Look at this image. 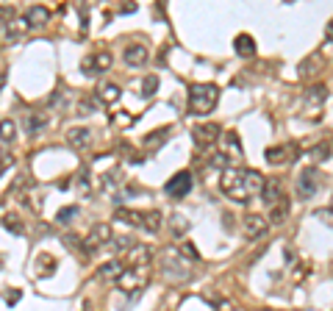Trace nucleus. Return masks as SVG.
Instances as JSON below:
<instances>
[{
    "label": "nucleus",
    "mask_w": 333,
    "mask_h": 311,
    "mask_svg": "<svg viewBox=\"0 0 333 311\" xmlns=\"http://www.w3.org/2000/svg\"><path fill=\"white\" fill-rule=\"evenodd\" d=\"M220 189L228 200L234 203H250L253 198H258L264 189V175L258 170H247V167H234L225 170L220 178Z\"/></svg>",
    "instance_id": "1"
},
{
    "label": "nucleus",
    "mask_w": 333,
    "mask_h": 311,
    "mask_svg": "<svg viewBox=\"0 0 333 311\" xmlns=\"http://www.w3.org/2000/svg\"><path fill=\"white\" fill-rule=\"evenodd\" d=\"M111 67V53L108 50H100V53H92V56H86L81 61V70L86 75H100V72H106Z\"/></svg>",
    "instance_id": "10"
},
{
    "label": "nucleus",
    "mask_w": 333,
    "mask_h": 311,
    "mask_svg": "<svg viewBox=\"0 0 333 311\" xmlns=\"http://www.w3.org/2000/svg\"><path fill=\"white\" fill-rule=\"evenodd\" d=\"M147 278H150L147 267H125V269H122V275L117 278V286H120L128 297H136V295H139V289L147 283Z\"/></svg>",
    "instance_id": "5"
},
{
    "label": "nucleus",
    "mask_w": 333,
    "mask_h": 311,
    "mask_svg": "<svg viewBox=\"0 0 333 311\" xmlns=\"http://www.w3.org/2000/svg\"><path fill=\"white\" fill-rule=\"evenodd\" d=\"M67 145H70L72 150L84 153V150L92 145V131H89V128H70V131H67Z\"/></svg>",
    "instance_id": "15"
},
{
    "label": "nucleus",
    "mask_w": 333,
    "mask_h": 311,
    "mask_svg": "<svg viewBox=\"0 0 333 311\" xmlns=\"http://www.w3.org/2000/svg\"><path fill=\"white\" fill-rule=\"evenodd\" d=\"M3 228H6L8 233H14V236H22V222H20V217H14V214H6V217H3Z\"/></svg>",
    "instance_id": "31"
},
{
    "label": "nucleus",
    "mask_w": 333,
    "mask_h": 311,
    "mask_svg": "<svg viewBox=\"0 0 333 311\" xmlns=\"http://www.w3.org/2000/svg\"><path fill=\"white\" fill-rule=\"evenodd\" d=\"M122 58H125L128 67H144L150 58L147 48L144 45H131V48H125V53H122Z\"/></svg>",
    "instance_id": "17"
},
{
    "label": "nucleus",
    "mask_w": 333,
    "mask_h": 311,
    "mask_svg": "<svg viewBox=\"0 0 333 311\" xmlns=\"http://www.w3.org/2000/svg\"><path fill=\"white\" fill-rule=\"evenodd\" d=\"M72 217H78V206H67V208H61V211L56 214V222L58 225H67Z\"/></svg>",
    "instance_id": "33"
},
{
    "label": "nucleus",
    "mask_w": 333,
    "mask_h": 311,
    "mask_svg": "<svg viewBox=\"0 0 333 311\" xmlns=\"http://www.w3.org/2000/svg\"><path fill=\"white\" fill-rule=\"evenodd\" d=\"M286 217H289V200H278L275 206H270V222L272 225H284Z\"/></svg>",
    "instance_id": "22"
},
{
    "label": "nucleus",
    "mask_w": 333,
    "mask_h": 311,
    "mask_svg": "<svg viewBox=\"0 0 333 311\" xmlns=\"http://www.w3.org/2000/svg\"><path fill=\"white\" fill-rule=\"evenodd\" d=\"M325 103H328V86H322V84H314L311 89L303 95V111L308 114V117H317Z\"/></svg>",
    "instance_id": "6"
},
{
    "label": "nucleus",
    "mask_w": 333,
    "mask_h": 311,
    "mask_svg": "<svg viewBox=\"0 0 333 311\" xmlns=\"http://www.w3.org/2000/svg\"><path fill=\"white\" fill-rule=\"evenodd\" d=\"M297 158V145H278L267 150V161L270 164H289Z\"/></svg>",
    "instance_id": "14"
},
{
    "label": "nucleus",
    "mask_w": 333,
    "mask_h": 311,
    "mask_svg": "<svg viewBox=\"0 0 333 311\" xmlns=\"http://www.w3.org/2000/svg\"><path fill=\"white\" fill-rule=\"evenodd\" d=\"M108 242H111V225H103V222H97V225H92V231H89V236L84 239V253H95L97 248H106Z\"/></svg>",
    "instance_id": "8"
},
{
    "label": "nucleus",
    "mask_w": 333,
    "mask_h": 311,
    "mask_svg": "<svg viewBox=\"0 0 333 311\" xmlns=\"http://www.w3.org/2000/svg\"><path fill=\"white\" fill-rule=\"evenodd\" d=\"M97 100L100 103H106V106H114V103L120 100V86L117 84H103L97 89Z\"/></svg>",
    "instance_id": "23"
},
{
    "label": "nucleus",
    "mask_w": 333,
    "mask_h": 311,
    "mask_svg": "<svg viewBox=\"0 0 333 311\" xmlns=\"http://www.w3.org/2000/svg\"><path fill=\"white\" fill-rule=\"evenodd\" d=\"M28 22H25V17H14V20H6L3 25H0V42L3 45H17L22 39V36L28 34Z\"/></svg>",
    "instance_id": "7"
},
{
    "label": "nucleus",
    "mask_w": 333,
    "mask_h": 311,
    "mask_svg": "<svg viewBox=\"0 0 333 311\" xmlns=\"http://www.w3.org/2000/svg\"><path fill=\"white\" fill-rule=\"evenodd\" d=\"M191 136H194V145H197V148H211L214 142H220L222 131H220V125H214V122H203V125H197L191 131Z\"/></svg>",
    "instance_id": "12"
},
{
    "label": "nucleus",
    "mask_w": 333,
    "mask_h": 311,
    "mask_svg": "<svg viewBox=\"0 0 333 311\" xmlns=\"http://www.w3.org/2000/svg\"><path fill=\"white\" fill-rule=\"evenodd\" d=\"M156 89H158V78L156 75H147L142 81V98H153V95H156Z\"/></svg>",
    "instance_id": "32"
},
{
    "label": "nucleus",
    "mask_w": 333,
    "mask_h": 311,
    "mask_svg": "<svg viewBox=\"0 0 333 311\" xmlns=\"http://www.w3.org/2000/svg\"><path fill=\"white\" fill-rule=\"evenodd\" d=\"M48 106H56V108H61L64 106V92H53L48 98Z\"/></svg>",
    "instance_id": "37"
},
{
    "label": "nucleus",
    "mask_w": 333,
    "mask_h": 311,
    "mask_svg": "<svg viewBox=\"0 0 333 311\" xmlns=\"http://www.w3.org/2000/svg\"><path fill=\"white\" fill-rule=\"evenodd\" d=\"M319 186V170L317 167H305L300 170V178H297V195L300 198H311Z\"/></svg>",
    "instance_id": "13"
},
{
    "label": "nucleus",
    "mask_w": 333,
    "mask_h": 311,
    "mask_svg": "<svg viewBox=\"0 0 333 311\" xmlns=\"http://www.w3.org/2000/svg\"><path fill=\"white\" fill-rule=\"evenodd\" d=\"M331 208H333V206H331Z\"/></svg>",
    "instance_id": "42"
},
{
    "label": "nucleus",
    "mask_w": 333,
    "mask_h": 311,
    "mask_svg": "<svg viewBox=\"0 0 333 311\" xmlns=\"http://www.w3.org/2000/svg\"><path fill=\"white\" fill-rule=\"evenodd\" d=\"M150 259H153V253H150L147 245H134V248L125 253V261L128 267H147Z\"/></svg>",
    "instance_id": "16"
},
{
    "label": "nucleus",
    "mask_w": 333,
    "mask_h": 311,
    "mask_svg": "<svg viewBox=\"0 0 333 311\" xmlns=\"http://www.w3.org/2000/svg\"><path fill=\"white\" fill-rule=\"evenodd\" d=\"M75 189H78L81 195H89V192H92V175H89L86 167H81V170L75 172Z\"/></svg>",
    "instance_id": "27"
},
{
    "label": "nucleus",
    "mask_w": 333,
    "mask_h": 311,
    "mask_svg": "<svg viewBox=\"0 0 333 311\" xmlns=\"http://www.w3.org/2000/svg\"><path fill=\"white\" fill-rule=\"evenodd\" d=\"M234 48H236V53H239L241 58H250V56H255V39L250 34H239L234 39Z\"/></svg>",
    "instance_id": "21"
},
{
    "label": "nucleus",
    "mask_w": 333,
    "mask_h": 311,
    "mask_svg": "<svg viewBox=\"0 0 333 311\" xmlns=\"http://www.w3.org/2000/svg\"><path fill=\"white\" fill-rule=\"evenodd\" d=\"M161 225H164V217H161V211H156V208H150V211H142V231H147V233H158L161 231Z\"/></svg>",
    "instance_id": "20"
},
{
    "label": "nucleus",
    "mask_w": 333,
    "mask_h": 311,
    "mask_svg": "<svg viewBox=\"0 0 333 311\" xmlns=\"http://www.w3.org/2000/svg\"><path fill=\"white\" fill-rule=\"evenodd\" d=\"M328 156H331V145H317V148L311 150V158H314V161H325Z\"/></svg>",
    "instance_id": "35"
},
{
    "label": "nucleus",
    "mask_w": 333,
    "mask_h": 311,
    "mask_svg": "<svg viewBox=\"0 0 333 311\" xmlns=\"http://www.w3.org/2000/svg\"><path fill=\"white\" fill-rule=\"evenodd\" d=\"M261 198L267 200L270 206H275L278 200H284V184L278 178H264V189H261Z\"/></svg>",
    "instance_id": "18"
},
{
    "label": "nucleus",
    "mask_w": 333,
    "mask_h": 311,
    "mask_svg": "<svg viewBox=\"0 0 333 311\" xmlns=\"http://www.w3.org/2000/svg\"><path fill=\"white\" fill-rule=\"evenodd\" d=\"M78 108H81V111H84V117H86V114H92V103H89V100H81V103H78Z\"/></svg>",
    "instance_id": "39"
},
{
    "label": "nucleus",
    "mask_w": 333,
    "mask_h": 311,
    "mask_svg": "<svg viewBox=\"0 0 333 311\" xmlns=\"http://www.w3.org/2000/svg\"><path fill=\"white\" fill-rule=\"evenodd\" d=\"M319 64H322V53H311V56L300 64V75H314Z\"/></svg>",
    "instance_id": "30"
},
{
    "label": "nucleus",
    "mask_w": 333,
    "mask_h": 311,
    "mask_svg": "<svg viewBox=\"0 0 333 311\" xmlns=\"http://www.w3.org/2000/svg\"><path fill=\"white\" fill-rule=\"evenodd\" d=\"M164 192H167V195H170V198H186V195H189L191 192V172H175V175L170 178V181H167V184H164Z\"/></svg>",
    "instance_id": "9"
},
{
    "label": "nucleus",
    "mask_w": 333,
    "mask_h": 311,
    "mask_svg": "<svg viewBox=\"0 0 333 311\" xmlns=\"http://www.w3.org/2000/svg\"><path fill=\"white\" fill-rule=\"evenodd\" d=\"M325 42H333V20L325 25Z\"/></svg>",
    "instance_id": "40"
},
{
    "label": "nucleus",
    "mask_w": 333,
    "mask_h": 311,
    "mask_svg": "<svg viewBox=\"0 0 333 311\" xmlns=\"http://www.w3.org/2000/svg\"><path fill=\"white\" fill-rule=\"evenodd\" d=\"M122 269H125V264H122L120 259H114V261H106L103 267H100V278H106V281H117V278L122 275Z\"/></svg>",
    "instance_id": "24"
},
{
    "label": "nucleus",
    "mask_w": 333,
    "mask_h": 311,
    "mask_svg": "<svg viewBox=\"0 0 333 311\" xmlns=\"http://www.w3.org/2000/svg\"><path fill=\"white\" fill-rule=\"evenodd\" d=\"M17 139V125L11 120H0V142L8 145V142Z\"/></svg>",
    "instance_id": "29"
},
{
    "label": "nucleus",
    "mask_w": 333,
    "mask_h": 311,
    "mask_svg": "<svg viewBox=\"0 0 333 311\" xmlns=\"http://www.w3.org/2000/svg\"><path fill=\"white\" fill-rule=\"evenodd\" d=\"M120 11H122V14H134V11H136V3H128V6L120 8Z\"/></svg>",
    "instance_id": "41"
},
{
    "label": "nucleus",
    "mask_w": 333,
    "mask_h": 311,
    "mask_svg": "<svg viewBox=\"0 0 333 311\" xmlns=\"http://www.w3.org/2000/svg\"><path fill=\"white\" fill-rule=\"evenodd\" d=\"M22 125H25V131H28L31 136L39 134L45 125H48V117L45 114H25V120H22Z\"/></svg>",
    "instance_id": "26"
},
{
    "label": "nucleus",
    "mask_w": 333,
    "mask_h": 311,
    "mask_svg": "<svg viewBox=\"0 0 333 311\" xmlns=\"http://www.w3.org/2000/svg\"><path fill=\"white\" fill-rule=\"evenodd\" d=\"M161 272H164V278L172 281V283H181V281H189L191 278L189 261H186L178 250H167V253L161 256Z\"/></svg>",
    "instance_id": "4"
},
{
    "label": "nucleus",
    "mask_w": 333,
    "mask_h": 311,
    "mask_svg": "<svg viewBox=\"0 0 333 311\" xmlns=\"http://www.w3.org/2000/svg\"><path fill=\"white\" fill-rule=\"evenodd\" d=\"M134 245H136V242L131 239V236H117V239H114V248H117V250H125V253L134 248Z\"/></svg>",
    "instance_id": "36"
},
{
    "label": "nucleus",
    "mask_w": 333,
    "mask_h": 311,
    "mask_svg": "<svg viewBox=\"0 0 333 311\" xmlns=\"http://www.w3.org/2000/svg\"><path fill=\"white\" fill-rule=\"evenodd\" d=\"M178 253L184 256L186 261H200V253L194 250V245H191V242H184V245L178 248Z\"/></svg>",
    "instance_id": "34"
},
{
    "label": "nucleus",
    "mask_w": 333,
    "mask_h": 311,
    "mask_svg": "<svg viewBox=\"0 0 333 311\" xmlns=\"http://www.w3.org/2000/svg\"><path fill=\"white\" fill-rule=\"evenodd\" d=\"M22 17H25V22H28V28H42V25H48V20H50V8L31 6Z\"/></svg>",
    "instance_id": "19"
},
{
    "label": "nucleus",
    "mask_w": 333,
    "mask_h": 311,
    "mask_svg": "<svg viewBox=\"0 0 333 311\" xmlns=\"http://www.w3.org/2000/svg\"><path fill=\"white\" fill-rule=\"evenodd\" d=\"M20 297H22L20 289H8V292H6V303H8V306H14V303H20Z\"/></svg>",
    "instance_id": "38"
},
{
    "label": "nucleus",
    "mask_w": 333,
    "mask_h": 311,
    "mask_svg": "<svg viewBox=\"0 0 333 311\" xmlns=\"http://www.w3.org/2000/svg\"><path fill=\"white\" fill-rule=\"evenodd\" d=\"M167 136H170V128H158V131H153V134L144 139V150H156Z\"/></svg>",
    "instance_id": "28"
},
{
    "label": "nucleus",
    "mask_w": 333,
    "mask_h": 311,
    "mask_svg": "<svg viewBox=\"0 0 333 311\" xmlns=\"http://www.w3.org/2000/svg\"><path fill=\"white\" fill-rule=\"evenodd\" d=\"M220 145H222V148L211 156V164H214V167H222V172H225V170H234L236 164L244 158V150H241L239 134H236V131H228V134H222V136H220Z\"/></svg>",
    "instance_id": "3"
},
{
    "label": "nucleus",
    "mask_w": 333,
    "mask_h": 311,
    "mask_svg": "<svg viewBox=\"0 0 333 311\" xmlns=\"http://www.w3.org/2000/svg\"><path fill=\"white\" fill-rule=\"evenodd\" d=\"M170 233L175 236V239H181L184 233H189V217H184V214H172L170 217Z\"/></svg>",
    "instance_id": "25"
},
{
    "label": "nucleus",
    "mask_w": 333,
    "mask_h": 311,
    "mask_svg": "<svg viewBox=\"0 0 333 311\" xmlns=\"http://www.w3.org/2000/svg\"><path fill=\"white\" fill-rule=\"evenodd\" d=\"M220 103V89L214 84H191L189 86V95H186V106H189L191 114L197 117H206L217 108Z\"/></svg>",
    "instance_id": "2"
},
{
    "label": "nucleus",
    "mask_w": 333,
    "mask_h": 311,
    "mask_svg": "<svg viewBox=\"0 0 333 311\" xmlns=\"http://www.w3.org/2000/svg\"><path fill=\"white\" fill-rule=\"evenodd\" d=\"M241 231H244L247 239H261V236H267V231H270V222H267L261 214H244Z\"/></svg>",
    "instance_id": "11"
}]
</instances>
